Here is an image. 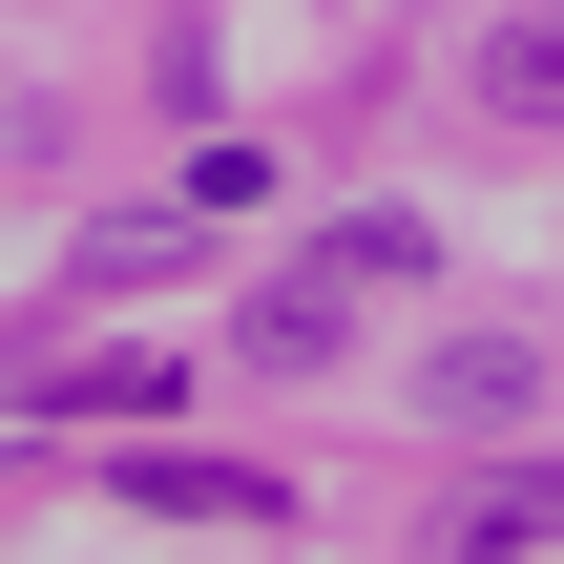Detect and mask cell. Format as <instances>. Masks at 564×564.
Wrapping results in <instances>:
<instances>
[{
  "label": "cell",
  "mask_w": 564,
  "mask_h": 564,
  "mask_svg": "<svg viewBox=\"0 0 564 564\" xmlns=\"http://www.w3.org/2000/svg\"><path fill=\"white\" fill-rule=\"evenodd\" d=\"M126 502H147V523H293L272 460H188V440H126Z\"/></svg>",
  "instance_id": "cell-1"
},
{
  "label": "cell",
  "mask_w": 564,
  "mask_h": 564,
  "mask_svg": "<svg viewBox=\"0 0 564 564\" xmlns=\"http://www.w3.org/2000/svg\"><path fill=\"white\" fill-rule=\"evenodd\" d=\"M335 335H356V272H335V251L251 293V377H335Z\"/></svg>",
  "instance_id": "cell-2"
},
{
  "label": "cell",
  "mask_w": 564,
  "mask_h": 564,
  "mask_svg": "<svg viewBox=\"0 0 564 564\" xmlns=\"http://www.w3.org/2000/svg\"><path fill=\"white\" fill-rule=\"evenodd\" d=\"M440 544H564V481H460V523Z\"/></svg>",
  "instance_id": "cell-6"
},
{
  "label": "cell",
  "mask_w": 564,
  "mask_h": 564,
  "mask_svg": "<svg viewBox=\"0 0 564 564\" xmlns=\"http://www.w3.org/2000/svg\"><path fill=\"white\" fill-rule=\"evenodd\" d=\"M440 419L523 440V419H544V356H523V335H460V356H440Z\"/></svg>",
  "instance_id": "cell-3"
},
{
  "label": "cell",
  "mask_w": 564,
  "mask_h": 564,
  "mask_svg": "<svg viewBox=\"0 0 564 564\" xmlns=\"http://www.w3.org/2000/svg\"><path fill=\"white\" fill-rule=\"evenodd\" d=\"M460 84H481L502 126H564V0H544V21H502V42H481Z\"/></svg>",
  "instance_id": "cell-4"
},
{
  "label": "cell",
  "mask_w": 564,
  "mask_h": 564,
  "mask_svg": "<svg viewBox=\"0 0 564 564\" xmlns=\"http://www.w3.org/2000/svg\"><path fill=\"white\" fill-rule=\"evenodd\" d=\"M42 398H63V419H167V356H63Z\"/></svg>",
  "instance_id": "cell-5"
}]
</instances>
